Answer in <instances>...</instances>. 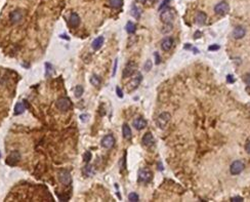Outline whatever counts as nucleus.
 <instances>
[{
	"label": "nucleus",
	"mask_w": 250,
	"mask_h": 202,
	"mask_svg": "<svg viewBox=\"0 0 250 202\" xmlns=\"http://www.w3.org/2000/svg\"><path fill=\"white\" fill-rule=\"evenodd\" d=\"M133 126L137 130H142L147 126V121L144 118H142V117H139V118L133 120Z\"/></svg>",
	"instance_id": "15"
},
{
	"label": "nucleus",
	"mask_w": 250,
	"mask_h": 202,
	"mask_svg": "<svg viewBox=\"0 0 250 202\" xmlns=\"http://www.w3.org/2000/svg\"><path fill=\"white\" fill-rule=\"evenodd\" d=\"M130 13H131V16H132V17H135V19H140V14H142V11H140V9L136 6V5H132L131 10H130Z\"/></svg>",
	"instance_id": "20"
},
{
	"label": "nucleus",
	"mask_w": 250,
	"mask_h": 202,
	"mask_svg": "<svg viewBox=\"0 0 250 202\" xmlns=\"http://www.w3.org/2000/svg\"><path fill=\"white\" fill-rule=\"evenodd\" d=\"M139 195L136 194V193H134V192H132V193H129V195H128V200L129 201H131V202H136V201H139Z\"/></svg>",
	"instance_id": "24"
},
{
	"label": "nucleus",
	"mask_w": 250,
	"mask_h": 202,
	"mask_svg": "<svg viewBox=\"0 0 250 202\" xmlns=\"http://www.w3.org/2000/svg\"><path fill=\"white\" fill-rule=\"evenodd\" d=\"M122 133H123V137H124V139L126 140H130L131 137H132V133H131V129L130 127L128 126V124H123V127H122Z\"/></svg>",
	"instance_id": "19"
},
{
	"label": "nucleus",
	"mask_w": 250,
	"mask_h": 202,
	"mask_svg": "<svg viewBox=\"0 0 250 202\" xmlns=\"http://www.w3.org/2000/svg\"><path fill=\"white\" fill-rule=\"evenodd\" d=\"M136 68H137V65L135 64L134 62H129L128 64H126L125 68L123 69V72H122V77L123 78H128L132 76L136 71Z\"/></svg>",
	"instance_id": "5"
},
{
	"label": "nucleus",
	"mask_w": 250,
	"mask_h": 202,
	"mask_svg": "<svg viewBox=\"0 0 250 202\" xmlns=\"http://www.w3.org/2000/svg\"><path fill=\"white\" fill-rule=\"evenodd\" d=\"M58 181H60L61 184H63L64 186H70L72 183V178L71 175H70L69 171L66 170V169H61L58 174Z\"/></svg>",
	"instance_id": "3"
},
{
	"label": "nucleus",
	"mask_w": 250,
	"mask_h": 202,
	"mask_svg": "<svg viewBox=\"0 0 250 202\" xmlns=\"http://www.w3.org/2000/svg\"><path fill=\"white\" fill-rule=\"evenodd\" d=\"M226 80H228L229 83H234L235 82V79L233 78V76H232V75H228V76H226Z\"/></svg>",
	"instance_id": "34"
},
{
	"label": "nucleus",
	"mask_w": 250,
	"mask_h": 202,
	"mask_svg": "<svg viewBox=\"0 0 250 202\" xmlns=\"http://www.w3.org/2000/svg\"><path fill=\"white\" fill-rule=\"evenodd\" d=\"M103 44H104V37L103 36H99L98 38H95L92 42V48L95 50H99V48L102 47Z\"/></svg>",
	"instance_id": "18"
},
{
	"label": "nucleus",
	"mask_w": 250,
	"mask_h": 202,
	"mask_svg": "<svg viewBox=\"0 0 250 202\" xmlns=\"http://www.w3.org/2000/svg\"><path fill=\"white\" fill-rule=\"evenodd\" d=\"M244 82L246 83V85L250 87V73H248V74H246L245 76H244Z\"/></svg>",
	"instance_id": "31"
},
{
	"label": "nucleus",
	"mask_w": 250,
	"mask_h": 202,
	"mask_svg": "<svg viewBox=\"0 0 250 202\" xmlns=\"http://www.w3.org/2000/svg\"><path fill=\"white\" fill-rule=\"evenodd\" d=\"M173 45V39L171 37H166L164 38L162 40V42H161V48L163 49L164 51H168L171 49Z\"/></svg>",
	"instance_id": "14"
},
{
	"label": "nucleus",
	"mask_w": 250,
	"mask_h": 202,
	"mask_svg": "<svg viewBox=\"0 0 250 202\" xmlns=\"http://www.w3.org/2000/svg\"><path fill=\"white\" fill-rule=\"evenodd\" d=\"M218 49H219V45H217V44H212V45H210L209 47H208V50H210V51L218 50Z\"/></svg>",
	"instance_id": "32"
},
{
	"label": "nucleus",
	"mask_w": 250,
	"mask_h": 202,
	"mask_svg": "<svg viewBox=\"0 0 250 202\" xmlns=\"http://www.w3.org/2000/svg\"><path fill=\"white\" fill-rule=\"evenodd\" d=\"M116 92H117V95H118L119 98H123V93H122V90H121V88H119V87H117V88H116Z\"/></svg>",
	"instance_id": "35"
},
{
	"label": "nucleus",
	"mask_w": 250,
	"mask_h": 202,
	"mask_svg": "<svg viewBox=\"0 0 250 202\" xmlns=\"http://www.w3.org/2000/svg\"><path fill=\"white\" fill-rule=\"evenodd\" d=\"M169 1H170V0H164V1L162 2V3L160 4V6H159V10H162V9H164V8L168 7V3H169Z\"/></svg>",
	"instance_id": "29"
},
{
	"label": "nucleus",
	"mask_w": 250,
	"mask_h": 202,
	"mask_svg": "<svg viewBox=\"0 0 250 202\" xmlns=\"http://www.w3.org/2000/svg\"><path fill=\"white\" fill-rule=\"evenodd\" d=\"M90 83H91L92 85H95V86H99V84H101V80H99V78L98 77V76L93 75L92 77L90 78Z\"/></svg>",
	"instance_id": "25"
},
{
	"label": "nucleus",
	"mask_w": 250,
	"mask_h": 202,
	"mask_svg": "<svg viewBox=\"0 0 250 202\" xmlns=\"http://www.w3.org/2000/svg\"><path fill=\"white\" fill-rule=\"evenodd\" d=\"M232 202H242L243 201V198L242 197H239V196H237V197H233L231 199Z\"/></svg>",
	"instance_id": "33"
},
{
	"label": "nucleus",
	"mask_w": 250,
	"mask_h": 202,
	"mask_svg": "<svg viewBox=\"0 0 250 202\" xmlns=\"http://www.w3.org/2000/svg\"><path fill=\"white\" fill-rule=\"evenodd\" d=\"M153 174L149 168H142L139 171V181L142 183H150L152 181Z\"/></svg>",
	"instance_id": "7"
},
{
	"label": "nucleus",
	"mask_w": 250,
	"mask_h": 202,
	"mask_svg": "<svg viewBox=\"0 0 250 202\" xmlns=\"http://www.w3.org/2000/svg\"><path fill=\"white\" fill-rule=\"evenodd\" d=\"M214 11L217 14H220V16H223V14H226L230 11V5L226 1H220L219 3H217L215 6H214Z\"/></svg>",
	"instance_id": "8"
},
{
	"label": "nucleus",
	"mask_w": 250,
	"mask_h": 202,
	"mask_svg": "<svg viewBox=\"0 0 250 202\" xmlns=\"http://www.w3.org/2000/svg\"><path fill=\"white\" fill-rule=\"evenodd\" d=\"M194 36H195V39H198V38H200L202 36V33L200 31H196L195 32V35H194Z\"/></svg>",
	"instance_id": "36"
},
{
	"label": "nucleus",
	"mask_w": 250,
	"mask_h": 202,
	"mask_svg": "<svg viewBox=\"0 0 250 202\" xmlns=\"http://www.w3.org/2000/svg\"><path fill=\"white\" fill-rule=\"evenodd\" d=\"M21 159V154L19 151H11L9 155L7 156L6 163L10 166H14L17 164V162Z\"/></svg>",
	"instance_id": "10"
},
{
	"label": "nucleus",
	"mask_w": 250,
	"mask_h": 202,
	"mask_svg": "<svg viewBox=\"0 0 250 202\" xmlns=\"http://www.w3.org/2000/svg\"><path fill=\"white\" fill-rule=\"evenodd\" d=\"M170 119H171V115L168 112H163L158 116V118L156 119V124L159 128H165L167 124L169 123Z\"/></svg>",
	"instance_id": "2"
},
{
	"label": "nucleus",
	"mask_w": 250,
	"mask_h": 202,
	"mask_svg": "<svg viewBox=\"0 0 250 202\" xmlns=\"http://www.w3.org/2000/svg\"><path fill=\"white\" fill-rule=\"evenodd\" d=\"M125 158H122V161H121V170H123L125 167Z\"/></svg>",
	"instance_id": "39"
},
{
	"label": "nucleus",
	"mask_w": 250,
	"mask_h": 202,
	"mask_svg": "<svg viewBox=\"0 0 250 202\" xmlns=\"http://www.w3.org/2000/svg\"><path fill=\"white\" fill-rule=\"evenodd\" d=\"M245 34H246L245 29H244L243 27H241V26H238V27L235 28L233 31V37L235 38V39H241V38H243L244 36H245Z\"/></svg>",
	"instance_id": "16"
},
{
	"label": "nucleus",
	"mask_w": 250,
	"mask_h": 202,
	"mask_svg": "<svg viewBox=\"0 0 250 202\" xmlns=\"http://www.w3.org/2000/svg\"><path fill=\"white\" fill-rule=\"evenodd\" d=\"M139 2H140V3H145V2L147 1V0H137Z\"/></svg>",
	"instance_id": "41"
},
{
	"label": "nucleus",
	"mask_w": 250,
	"mask_h": 202,
	"mask_svg": "<svg viewBox=\"0 0 250 202\" xmlns=\"http://www.w3.org/2000/svg\"><path fill=\"white\" fill-rule=\"evenodd\" d=\"M175 17V11L173 8L166 7L162 9V13L160 14V20L164 24H172Z\"/></svg>",
	"instance_id": "1"
},
{
	"label": "nucleus",
	"mask_w": 250,
	"mask_h": 202,
	"mask_svg": "<svg viewBox=\"0 0 250 202\" xmlns=\"http://www.w3.org/2000/svg\"><path fill=\"white\" fill-rule=\"evenodd\" d=\"M82 93H83V87L81 85H77L75 87V95L77 96V98H80Z\"/></svg>",
	"instance_id": "27"
},
{
	"label": "nucleus",
	"mask_w": 250,
	"mask_h": 202,
	"mask_svg": "<svg viewBox=\"0 0 250 202\" xmlns=\"http://www.w3.org/2000/svg\"><path fill=\"white\" fill-rule=\"evenodd\" d=\"M144 68H145L146 71H150V69H152V61H150V60L147 61V62L145 63Z\"/></svg>",
	"instance_id": "30"
},
{
	"label": "nucleus",
	"mask_w": 250,
	"mask_h": 202,
	"mask_svg": "<svg viewBox=\"0 0 250 202\" xmlns=\"http://www.w3.org/2000/svg\"><path fill=\"white\" fill-rule=\"evenodd\" d=\"M244 167H245V165H244V163L242 162V161L236 160V161H234V162L231 164L230 171H231L232 174L237 175V174H241V172L243 171Z\"/></svg>",
	"instance_id": "9"
},
{
	"label": "nucleus",
	"mask_w": 250,
	"mask_h": 202,
	"mask_svg": "<svg viewBox=\"0 0 250 202\" xmlns=\"http://www.w3.org/2000/svg\"><path fill=\"white\" fill-rule=\"evenodd\" d=\"M72 103L68 98H61L57 101V109L60 112H66L71 108Z\"/></svg>",
	"instance_id": "4"
},
{
	"label": "nucleus",
	"mask_w": 250,
	"mask_h": 202,
	"mask_svg": "<svg viewBox=\"0 0 250 202\" xmlns=\"http://www.w3.org/2000/svg\"><path fill=\"white\" fill-rule=\"evenodd\" d=\"M24 110H25V106H24V105H23L22 103H17L14 114H16V115H20V114H22L23 112H24Z\"/></svg>",
	"instance_id": "23"
},
{
	"label": "nucleus",
	"mask_w": 250,
	"mask_h": 202,
	"mask_svg": "<svg viewBox=\"0 0 250 202\" xmlns=\"http://www.w3.org/2000/svg\"><path fill=\"white\" fill-rule=\"evenodd\" d=\"M142 142L145 146H151L153 143H154V137H153V134L151 133H147L145 136L143 137Z\"/></svg>",
	"instance_id": "17"
},
{
	"label": "nucleus",
	"mask_w": 250,
	"mask_h": 202,
	"mask_svg": "<svg viewBox=\"0 0 250 202\" xmlns=\"http://www.w3.org/2000/svg\"><path fill=\"white\" fill-rule=\"evenodd\" d=\"M126 31H127V33L129 34H133L135 32V25L133 24L132 22H127V24H126Z\"/></svg>",
	"instance_id": "22"
},
{
	"label": "nucleus",
	"mask_w": 250,
	"mask_h": 202,
	"mask_svg": "<svg viewBox=\"0 0 250 202\" xmlns=\"http://www.w3.org/2000/svg\"><path fill=\"white\" fill-rule=\"evenodd\" d=\"M86 118H87V115H82L81 116V119L83 120V121H85V120H86Z\"/></svg>",
	"instance_id": "40"
},
{
	"label": "nucleus",
	"mask_w": 250,
	"mask_h": 202,
	"mask_svg": "<svg viewBox=\"0 0 250 202\" xmlns=\"http://www.w3.org/2000/svg\"><path fill=\"white\" fill-rule=\"evenodd\" d=\"M140 81H142V74L140 73H137V75L131 79L129 82L126 84V89H127L128 92H133L135 88H137V86L140 85Z\"/></svg>",
	"instance_id": "6"
},
{
	"label": "nucleus",
	"mask_w": 250,
	"mask_h": 202,
	"mask_svg": "<svg viewBox=\"0 0 250 202\" xmlns=\"http://www.w3.org/2000/svg\"><path fill=\"white\" fill-rule=\"evenodd\" d=\"M110 6L113 8H120L123 5V0H110Z\"/></svg>",
	"instance_id": "21"
},
{
	"label": "nucleus",
	"mask_w": 250,
	"mask_h": 202,
	"mask_svg": "<svg viewBox=\"0 0 250 202\" xmlns=\"http://www.w3.org/2000/svg\"><path fill=\"white\" fill-rule=\"evenodd\" d=\"M171 30H172V24H164L162 29H161L162 33H164V34L168 33V32H170Z\"/></svg>",
	"instance_id": "26"
},
{
	"label": "nucleus",
	"mask_w": 250,
	"mask_h": 202,
	"mask_svg": "<svg viewBox=\"0 0 250 202\" xmlns=\"http://www.w3.org/2000/svg\"><path fill=\"white\" fill-rule=\"evenodd\" d=\"M206 20H207V16L205 13L203 11H198L195 17V22L198 26H203L206 24Z\"/></svg>",
	"instance_id": "13"
},
{
	"label": "nucleus",
	"mask_w": 250,
	"mask_h": 202,
	"mask_svg": "<svg viewBox=\"0 0 250 202\" xmlns=\"http://www.w3.org/2000/svg\"><path fill=\"white\" fill-rule=\"evenodd\" d=\"M115 145V139L112 134H107L104 137V139L102 140V146L106 149H111L114 147Z\"/></svg>",
	"instance_id": "11"
},
{
	"label": "nucleus",
	"mask_w": 250,
	"mask_h": 202,
	"mask_svg": "<svg viewBox=\"0 0 250 202\" xmlns=\"http://www.w3.org/2000/svg\"><path fill=\"white\" fill-rule=\"evenodd\" d=\"M155 58H156V64H159V63H160L161 58H160V57H159L158 52H155Z\"/></svg>",
	"instance_id": "37"
},
{
	"label": "nucleus",
	"mask_w": 250,
	"mask_h": 202,
	"mask_svg": "<svg viewBox=\"0 0 250 202\" xmlns=\"http://www.w3.org/2000/svg\"><path fill=\"white\" fill-rule=\"evenodd\" d=\"M68 22H69V26L71 28H77L78 26L80 25V17L78 16V13H72L69 20H68Z\"/></svg>",
	"instance_id": "12"
},
{
	"label": "nucleus",
	"mask_w": 250,
	"mask_h": 202,
	"mask_svg": "<svg viewBox=\"0 0 250 202\" xmlns=\"http://www.w3.org/2000/svg\"><path fill=\"white\" fill-rule=\"evenodd\" d=\"M83 159L85 162H89L90 159H91V153H90L89 151H86L83 155Z\"/></svg>",
	"instance_id": "28"
},
{
	"label": "nucleus",
	"mask_w": 250,
	"mask_h": 202,
	"mask_svg": "<svg viewBox=\"0 0 250 202\" xmlns=\"http://www.w3.org/2000/svg\"><path fill=\"white\" fill-rule=\"evenodd\" d=\"M245 150H246L247 153L250 154V142H249V143H247V144H246V146H245Z\"/></svg>",
	"instance_id": "38"
}]
</instances>
